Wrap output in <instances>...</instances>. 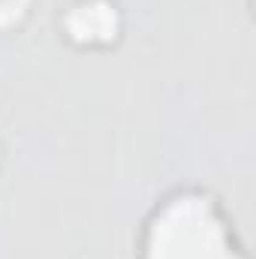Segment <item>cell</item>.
<instances>
[{
	"instance_id": "obj_3",
	"label": "cell",
	"mask_w": 256,
	"mask_h": 259,
	"mask_svg": "<svg viewBox=\"0 0 256 259\" xmlns=\"http://www.w3.org/2000/svg\"><path fill=\"white\" fill-rule=\"evenodd\" d=\"M3 163H6V151H3V142H0V172H3Z\"/></svg>"
},
{
	"instance_id": "obj_2",
	"label": "cell",
	"mask_w": 256,
	"mask_h": 259,
	"mask_svg": "<svg viewBox=\"0 0 256 259\" xmlns=\"http://www.w3.org/2000/svg\"><path fill=\"white\" fill-rule=\"evenodd\" d=\"M58 30L75 52H109L124 39L127 18L118 0H72L58 18Z\"/></svg>"
},
{
	"instance_id": "obj_1",
	"label": "cell",
	"mask_w": 256,
	"mask_h": 259,
	"mask_svg": "<svg viewBox=\"0 0 256 259\" xmlns=\"http://www.w3.org/2000/svg\"><path fill=\"white\" fill-rule=\"evenodd\" d=\"M133 259H250V253L223 199L202 184H181L142 217Z\"/></svg>"
}]
</instances>
